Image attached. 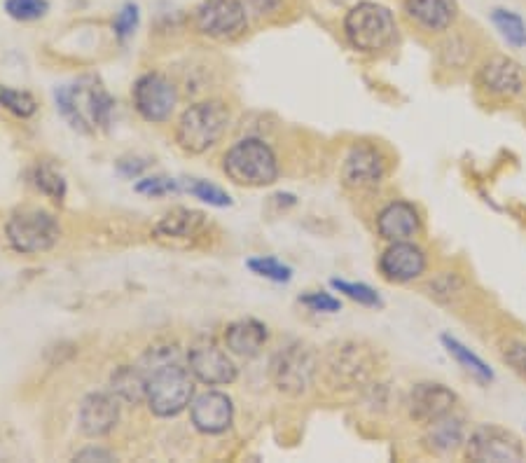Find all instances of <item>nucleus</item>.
Instances as JSON below:
<instances>
[{
  "label": "nucleus",
  "mask_w": 526,
  "mask_h": 463,
  "mask_svg": "<svg viewBox=\"0 0 526 463\" xmlns=\"http://www.w3.org/2000/svg\"><path fill=\"white\" fill-rule=\"evenodd\" d=\"M148 363V389H145V403L155 417L169 419L178 417L195 396V379L190 368H183L178 361L176 349H155L145 356Z\"/></svg>",
  "instance_id": "nucleus-1"
},
{
  "label": "nucleus",
  "mask_w": 526,
  "mask_h": 463,
  "mask_svg": "<svg viewBox=\"0 0 526 463\" xmlns=\"http://www.w3.org/2000/svg\"><path fill=\"white\" fill-rule=\"evenodd\" d=\"M54 101H57V110L64 115V120L82 134L106 129L115 108V99L96 78H80L71 85L57 87Z\"/></svg>",
  "instance_id": "nucleus-2"
},
{
  "label": "nucleus",
  "mask_w": 526,
  "mask_h": 463,
  "mask_svg": "<svg viewBox=\"0 0 526 463\" xmlns=\"http://www.w3.org/2000/svg\"><path fill=\"white\" fill-rule=\"evenodd\" d=\"M344 36L346 43L354 47L356 52L377 57L398 38V22L391 8H386L375 0H363L346 12L344 17Z\"/></svg>",
  "instance_id": "nucleus-3"
},
{
  "label": "nucleus",
  "mask_w": 526,
  "mask_h": 463,
  "mask_svg": "<svg viewBox=\"0 0 526 463\" xmlns=\"http://www.w3.org/2000/svg\"><path fill=\"white\" fill-rule=\"evenodd\" d=\"M223 171L241 188H267L279 178V160L262 138H241L227 150Z\"/></svg>",
  "instance_id": "nucleus-4"
},
{
  "label": "nucleus",
  "mask_w": 526,
  "mask_h": 463,
  "mask_svg": "<svg viewBox=\"0 0 526 463\" xmlns=\"http://www.w3.org/2000/svg\"><path fill=\"white\" fill-rule=\"evenodd\" d=\"M230 124V108L223 101H202L181 115L176 141L190 155H202L225 136Z\"/></svg>",
  "instance_id": "nucleus-5"
},
{
  "label": "nucleus",
  "mask_w": 526,
  "mask_h": 463,
  "mask_svg": "<svg viewBox=\"0 0 526 463\" xmlns=\"http://www.w3.org/2000/svg\"><path fill=\"white\" fill-rule=\"evenodd\" d=\"M5 234L17 253L36 255L50 251L57 244L61 227L57 218L43 209H19L10 216Z\"/></svg>",
  "instance_id": "nucleus-6"
},
{
  "label": "nucleus",
  "mask_w": 526,
  "mask_h": 463,
  "mask_svg": "<svg viewBox=\"0 0 526 463\" xmlns=\"http://www.w3.org/2000/svg\"><path fill=\"white\" fill-rule=\"evenodd\" d=\"M463 456L475 463H519L526 459V447L517 433L498 424H480L470 431Z\"/></svg>",
  "instance_id": "nucleus-7"
},
{
  "label": "nucleus",
  "mask_w": 526,
  "mask_h": 463,
  "mask_svg": "<svg viewBox=\"0 0 526 463\" xmlns=\"http://www.w3.org/2000/svg\"><path fill=\"white\" fill-rule=\"evenodd\" d=\"M318 354L314 347L304 342H293L281 349L272 361V377L276 389L288 396H302L316 382L318 375Z\"/></svg>",
  "instance_id": "nucleus-8"
},
{
  "label": "nucleus",
  "mask_w": 526,
  "mask_h": 463,
  "mask_svg": "<svg viewBox=\"0 0 526 463\" xmlns=\"http://www.w3.org/2000/svg\"><path fill=\"white\" fill-rule=\"evenodd\" d=\"M195 29L211 40H234L246 31L248 10L241 0H204L192 15Z\"/></svg>",
  "instance_id": "nucleus-9"
},
{
  "label": "nucleus",
  "mask_w": 526,
  "mask_h": 463,
  "mask_svg": "<svg viewBox=\"0 0 526 463\" xmlns=\"http://www.w3.org/2000/svg\"><path fill=\"white\" fill-rule=\"evenodd\" d=\"M386 176H389V157L379 145L356 143L344 157L342 183L349 190H377L386 181Z\"/></svg>",
  "instance_id": "nucleus-10"
},
{
  "label": "nucleus",
  "mask_w": 526,
  "mask_h": 463,
  "mask_svg": "<svg viewBox=\"0 0 526 463\" xmlns=\"http://www.w3.org/2000/svg\"><path fill=\"white\" fill-rule=\"evenodd\" d=\"M475 87L491 101H512L524 92L526 78L515 59L496 54L475 71Z\"/></svg>",
  "instance_id": "nucleus-11"
},
{
  "label": "nucleus",
  "mask_w": 526,
  "mask_h": 463,
  "mask_svg": "<svg viewBox=\"0 0 526 463\" xmlns=\"http://www.w3.org/2000/svg\"><path fill=\"white\" fill-rule=\"evenodd\" d=\"M379 274L396 286L421 279L428 269V253L417 241H393L379 255Z\"/></svg>",
  "instance_id": "nucleus-12"
},
{
  "label": "nucleus",
  "mask_w": 526,
  "mask_h": 463,
  "mask_svg": "<svg viewBox=\"0 0 526 463\" xmlns=\"http://www.w3.org/2000/svg\"><path fill=\"white\" fill-rule=\"evenodd\" d=\"M131 96H134V106L138 115L152 124H162L169 120L178 103L176 87H173V82L162 73L141 75V78L136 80Z\"/></svg>",
  "instance_id": "nucleus-13"
},
{
  "label": "nucleus",
  "mask_w": 526,
  "mask_h": 463,
  "mask_svg": "<svg viewBox=\"0 0 526 463\" xmlns=\"http://www.w3.org/2000/svg\"><path fill=\"white\" fill-rule=\"evenodd\" d=\"M456 403H459V396L449 389V386L440 382H419L414 384L410 393H407V414L414 424L428 426L433 421H438L447 414L454 412Z\"/></svg>",
  "instance_id": "nucleus-14"
},
{
  "label": "nucleus",
  "mask_w": 526,
  "mask_h": 463,
  "mask_svg": "<svg viewBox=\"0 0 526 463\" xmlns=\"http://www.w3.org/2000/svg\"><path fill=\"white\" fill-rule=\"evenodd\" d=\"M424 232L421 211L407 199H393L377 213V234L384 241H412Z\"/></svg>",
  "instance_id": "nucleus-15"
},
{
  "label": "nucleus",
  "mask_w": 526,
  "mask_h": 463,
  "mask_svg": "<svg viewBox=\"0 0 526 463\" xmlns=\"http://www.w3.org/2000/svg\"><path fill=\"white\" fill-rule=\"evenodd\" d=\"M403 12L414 29L442 36L452 31L459 19V3L456 0H403Z\"/></svg>",
  "instance_id": "nucleus-16"
},
{
  "label": "nucleus",
  "mask_w": 526,
  "mask_h": 463,
  "mask_svg": "<svg viewBox=\"0 0 526 463\" xmlns=\"http://www.w3.org/2000/svg\"><path fill=\"white\" fill-rule=\"evenodd\" d=\"M188 365L192 377L206 386H225L237 379V365L232 363L227 351L216 344H199V347L190 349Z\"/></svg>",
  "instance_id": "nucleus-17"
},
{
  "label": "nucleus",
  "mask_w": 526,
  "mask_h": 463,
  "mask_svg": "<svg viewBox=\"0 0 526 463\" xmlns=\"http://www.w3.org/2000/svg\"><path fill=\"white\" fill-rule=\"evenodd\" d=\"M190 417L192 424L199 433L218 435L225 433L232 426L234 419V405L227 393L220 391H204L190 403Z\"/></svg>",
  "instance_id": "nucleus-18"
},
{
  "label": "nucleus",
  "mask_w": 526,
  "mask_h": 463,
  "mask_svg": "<svg viewBox=\"0 0 526 463\" xmlns=\"http://www.w3.org/2000/svg\"><path fill=\"white\" fill-rule=\"evenodd\" d=\"M80 431L87 438L108 435L120 421V398L115 393H89L80 405Z\"/></svg>",
  "instance_id": "nucleus-19"
},
{
  "label": "nucleus",
  "mask_w": 526,
  "mask_h": 463,
  "mask_svg": "<svg viewBox=\"0 0 526 463\" xmlns=\"http://www.w3.org/2000/svg\"><path fill=\"white\" fill-rule=\"evenodd\" d=\"M466 440H468L466 419L452 412L447 414V417H442L426 426L421 445H424L428 454L445 459V456H454L456 452H461Z\"/></svg>",
  "instance_id": "nucleus-20"
},
{
  "label": "nucleus",
  "mask_w": 526,
  "mask_h": 463,
  "mask_svg": "<svg viewBox=\"0 0 526 463\" xmlns=\"http://www.w3.org/2000/svg\"><path fill=\"white\" fill-rule=\"evenodd\" d=\"M372 368H375V363H372L370 354L358 344H339L328 361V375L335 379V384H342L344 389L365 382Z\"/></svg>",
  "instance_id": "nucleus-21"
},
{
  "label": "nucleus",
  "mask_w": 526,
  "mask_h": 463,
  "mask_svg": "<svg viewBox=\"0 0 526 463\" xmlns=\"http://www.w3.org/2000/svg\"><path fill=\"white\" fill-rule=\"evenodd\" d=\"M267 340H269L267 326L255 319L234 321L225 328V347L234 356L255 358L262 349H265Z\"/></svg>",
  "instance_id": "nucleus-22"
},
{
  "label": "nucleus",
  "mask_w": 526,
  "mask_h": 463,
  "mask_svg": "<svg viewBox=\"0 0 526 463\" xmlns=\"http://www.w3.org/2000/svg\"><path fill=\"white\" fill-rule=\"evenodd\" d=\"M204 223H206L204 213L178 206V209L169 211L162 220H159L152 234H155V239L166 241V244H178V241L188 244V241H192L199 232H202Z\"/></svg>",
  "instance_id": "nucleus-23"
},
{
  "label": "nucleus",
  "mask_w": 526,
  "mask_h": 463,
  "mask_svg": "<svg viewBox=\"0 0 526 463\" xmlns=\"http://www.w3.org/2000/svg\"><path fill=\"white\" fill-rule=\"evenodd\" d=\"M110 389L120 400L129 405L145 403V389H148V379L138 368H131V365H124V368L115 370L113 377H110Z\"/></svg>",
  "instance_id": "nucleus-24"
},
{
  "label": "nucleus",
  "mask_w": 526,
  "mask_h": 463,
  "mask_svg": "<svg viewBox=\"0 0 526 463\" xmlns=\"http://www.w3.org/2000/svg\"><path fill=\"white\" fill-rule=\"evenodd\" d=\"M440 342H442V347L447 349V354L454 358L456 363L461 365L463 370H468L470 375H473L477 382H482V384H489V382H494V370L489 368L487 363L482 361L480 356L475 354V351H470L466 344L456 340V337L452 335H442L440 337Z\"/></svg>",
  "instance_id": "nucleus-25"
},
{
  "label": "nucleus",
  "mask_w": 526,
  "mask_h": 463,
  "mask_svg": "<svg viewBox=\"0 0 526 463\" xmlns=\"http://www.w3.org/2000/svg\"><path fill=\"white\" fill-rule=\"evenodd\" d=\"M33 185H36V188L43 192L45 197H50L52 202H57L61 204L66 199V181H64V176L59 174L57 169L52 167V164H47V162H40L36 169H33Z\"/></svg>",
  "instance_id": "nucleus-26"
},
{
  "label": "nucleus",
  "mask_w": 526,
  "mask_h": 463,
  "mask_svg": "<svg viewBox=\"0 0 526 463\" xmlns=\"http://www.w3.org/2000/svg\"><path fill=\"white\" fill-rule=\"evenodd\" d=\"M491 22L498 31H501V36L508 40L512 47H524L526 45V24L524 19L517 15V12H510V10H494L491 12Z\"/></svg>",
  "instance_id": "nucleus-27"
},
{
  "label": "nucleus",
  "mask_w": 526,
  "mask_h": 463,
  "mask_svg": "<svg viewBox=\"0 0 526 463\" xmlns=\"http://www.w3.org/2000/svg\"><path fill=\"white\" fill-rule=\"evenodd\" d=\"M181 185L185 192H190L192 197L199 199V202H204L209 206H218V209L232 206V199L225 190H220L218 185H213L209 181H202V178H185V181H181Z\"/></svg>",
  "instance_id": "nucleus-28"
},
{
  "label": "nucleus",
  "mask_w": 526,
  "mask_h": 463,
  "mask_svg": "<svg viewBox=\"0 0 526 463\" xmlns=\"http://www.w3.org/2000/svg\"><path fill=\"white\" fill-rule=\"evenodd\" d=\"M330 286L337 290V293H342L344 297H349L351 302H358L363 304V307H372V309H379L384 307L382 297L375 288H370L368 283H356V281H344V279H332Z\"/></svg>",
  "instance_id": "nucleus-29"
},
{
  "label": "nucleus",
  "mask_w": 526,
  "mask_h": 463,
  "mask_svg": "<svg viewBox=\"0 0 526 463\" xmlns=\"http://www.w3.org/2000/svg\"><path fill=\"white\" fill-rule=\"evenodd\" d=\"M246 267L251 269L253 274L262 276V279H269L274 283H288L293 279V269H290L286 262H281L279 258H272V255H260V258H251L246 262Z\"/></svg>",
  "instance_id": "nucleus-30"
},
{
  "label": "nucleus",
  "mask_w": 526,
  "mask_h": 463,
  "mask_svg": "<svg viewBox=\"0 0 526 463\" xmlns=\"http://www.w3.org/2000/svg\"><path fill=\"white\" fill-rule=\"evenodd\" d=\"M0 106L10 110V113H15L17 117H31L36 115L38 101L33 99V94L22 92V89L0 85Z\"/></svg>",
  "instance_id": "nucleus-31"
},
{
  "label": "nucleus",
  "mask_w": 526,
  "mask_h": 463,
  "mask_svg": "<svg viewBox=\"0 0 526 463\" xmlns=\"http://www.w3.org/2000/svg\"><path fill=\"white\" fill-rule=\"evenodd\" d=\"M5 12L15 22H36L50 12V0H5Z\"/></svg>",
  "instance_id": "nucleus-32"
},
{
  "label": "nucleus",
  "mask_w": 526,
  "mask_h": 463,
  "mask_svg": "<svg viewBox=\"0 0 526 463\" xmlns=\"http://www.w3.org/2000/svg\"><path fill=\"white\" fill-rule=\"evenodd\" d=\"M134 190L138 195H148V197H166V195H178L183 192L181 181L176 178H166V176H152V178H141L134 185Z\"/></svg>",
  "instance_id": "nucleus-33"
},
{
  "label": "nucleus",
  "mask_w": 526,
  "mask_h": 463,
  "mask_svg": "<svg viewBox=\"0 0 526 463\" xmlns=\"http://www.w3.org/2000/svg\"><path fill=\"white\" fill-rule=\"evenodd\" d=\"M501 358L503 363L510 365L512 372L526 379V340H517V337L505 340L501 344Z\"/></svg>",
  "instance_id": "nucleus-34"
},
{
  "label": "nucleus",
  "mask_w": 526,
  "mask_h": 463,
  "mask_svg": "<svg viewBox=\"0 0 526 463\" xmlns=\"http://www.w3.org/2000/svg\"><path fill=\"white\" fill-rule=\"evenodd\" d=\"M138 22H141V12H138V5L127 3L113 19L115 36L120 40H127L129 36H134V31L138 29Z\"/></svg>",
  "instance_id": "nucleus-35"
},
{
  "label": "nucleus",
  "mask_w": 526,
  "mask_h": 463,
  "mask_svg": "<svg viewBox=\"0 0 526 463\" xmlns=\"http://www.w3.org/2000/svg\"><path fill=\"white\" fill-rule=\"evenodd\" d=\"M300 302L304 307H309L311 312H323V314H335L342 309V302L337 300L335 295L323 293V290H309L307 295L300 297Z\"/></svg>",
  "instance_id": "nucleus-36"
},
{
  "label": "nucleus",
  "mask_w": 526,
  "mask_h": 463,
  "mask_svg": "<svg viewBox=\"0 0 526 463\" xmlns=\"http://www.w3.org/2000/svg\"><path fill=\"white\" fill-rule=\"evenodd\" d=\"M283 0H246V10L255 12L258 17H269L276 15L281 10Z\"/></svg>",
  "instance_id": "nucleus-37"
},
{
  "label": "nucleus",
  "mask_w": 526,
  "mask_h": 463,
  "mask_svg": "<svg viewBox=\"0 0 526 463\" xmlns=\"http://www.w3.org/2000/svg\"><path fill=\"white\" fill-rule=\"evenodd\" d=\"M113 461V454L106 452V449H99V447H89V449H82V452L75 454V461Z\"/></svg>",
  "instance_id": "nucleus-38"
}]
</instances>
